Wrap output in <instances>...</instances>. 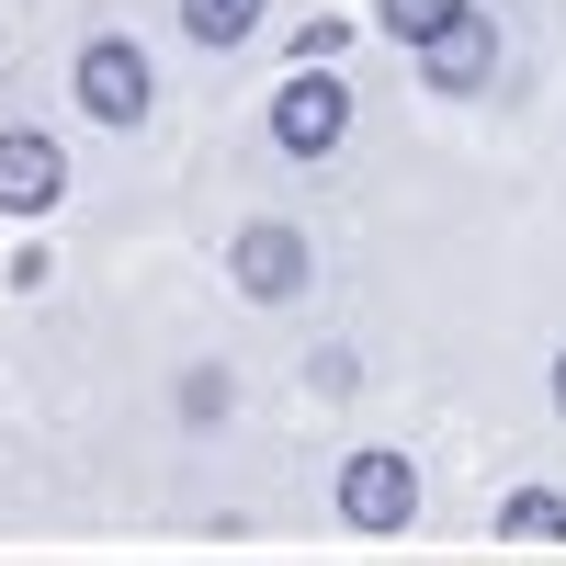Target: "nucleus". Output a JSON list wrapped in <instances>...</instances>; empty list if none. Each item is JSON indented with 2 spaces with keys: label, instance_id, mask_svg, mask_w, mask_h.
<instances>
[{
  "label": "nucleus",
  "instance_id": "1",
  "mask_svg": "<svg viewBox=\"0 0 566 566\" xmlns=\"http://www.w3.org/2000/svg\"><path fill=\"white\" fill-rule=\"evenodd\" d=\"M340 136H352V91H340L328 57H306L295 80L272 91V148H283V159H328Z\"/></svg>",
  "mask_w": 566,
  "mask_h": 566
},
{
  "label": "nucleus",
  "instance_id": "2",
  "mask_svg": "<svg viewBox=\"0 0 566 566\" xmlns=\"http://www.w3.org/2000/svg\"><path fill=\"white\" fill-rule=\"evenodd\" d=\"M69 91H80V114L91 125H148V45H125V34H91L80 45V69H69Z\"/></svg>",
  "mask_w": 566,
  "mask_h": 566
},
{
  "label": "nucleus",
  "instance_id": "3",
  "mask_svg": "<svg viewBox=\"0 0 566 566\" xmlns=\"http://www.w3.org/2000/svg\"><path fill=\"white\" fill-rule=\"evenodd\" d=\"M340 522H352V533H408V522H419V464L386 453V442H363V453L340 464Z\"/></svg>",
  "mask_w": 566,
  "mask_h": 566
},
{
  "label": "nucleus",
  "instance_id": "4",
  "mask_svg": "<svg viewBox=\"0 0 566 566\" xmlns=\"http://www.w3.org/2000/svg\"><path fill=\"white\" fill-rule=\"evenodd\" d=\"M227 272H239V295H250V306H283V295L306 283V239H295L283 216H261V227H239V250H227Z\"/></svg>",
  "mask_w": 566,
  "mask_h": 566
},
{
  "label": "nucleus",
  "instance_id": "5",
  "mask_svg": "<svg viewBox=\"0 0 566 566\" xmlns=\"http://www.w3.org/2000/svg\"><path fill=\"white\" fill-rule=\"evenodd\" d=\"M57 193H69V148L34 136V125H12L0 136V216H45Z\"/></svg>",
  "mask_w": 566,
  "mask_h": 566
},
{
  "label": "nucleus",
  "instance_id": "6",
  "mask_svg": "<svg viewBox=\"0 0 566 566\" xmlns=\"http://www.w3.org/2000/svg\"><path fill=\"white\" fill-rule=\"evenodd\" d=\"M419 69H431V91H476V80L499 69V23H488V12H464L453 34L419 45Z\"/></svg>",
  "mask_w": 566,
  "mask_h": 566
},
{
  "label": "nucleus",
  "instance_id": "7",
  "mask_svg": "<svg viewBox=\"0 0 566 566\" xmlns=\"http://www.w3.org/2000/svg\"><path fill=\"white\" fill-rule=\"evenodd\" d=\"M464 12H476V0H374V23H386V34L408 45V57H419V45H431V34H453Z\"/></svg>",
  "mask_w": 566,
  "mask_h": 566
},
{
  "label": "nucleus",
  "instance_id": "8",
  "mask_svg": "<svg viewBox=\"0 0 566 566\" xmlns=\"http://www.w3.org/2000/svg\"><path fill=\"white\" fill-rule=\"evenodd\" d=\"M181 34H193V45H250L261 0H181Z\"/></svg>",
  "mask_w": 566,
  "mask_h": 566
},
{
  "label": "nucleus",
  "instance_id": "9",
  "mask_svg": "<svg viewBox=\"0 0 566 566\" xmlns=\"http://www.w3.org/2000/svg\"><path fill=\"white\" fill-rule=\"evenodd\" d=\"M499 533H510V544H566V499H555V488L499 499Z\"/></svg>",
  "mask_w": 566,
  "mask_h": 566
},
{
  "label": "nucleus",
  "instance_id": "10",
  "mask_svg": "<svg viewBox=\"0 0 566 566\" xmlns=\"http://www.w3.org/2000/svg\"><path fill=\"white\" fill-rule=\"evenodd\" d=\"M555 408H566V352H555Z\"/></svg>",
  "mask_w": 566,
  "mask_h": 566
}]
</instances>
